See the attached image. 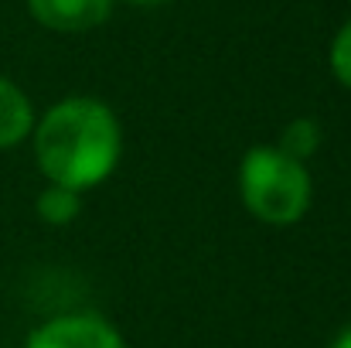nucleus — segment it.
Segmentation results:
<instances>
[{"mask_svg": "<svg viewBox=\"0 0 351 348\" xmlns=\"http://www.w3.org/2000/svg\"><path fill=\"white\" fill-rule=\"evenodd\" d=\"M24 348H126V342L106 318L93 311H75L38 325Z\"/></svg>", "mask_w": 351, "mask_h": 348, "instance_id": "7ed1b4c3", "label": "nucleus"}, {"mask_svg": "<svg viewBox=\"0 0 351 348\" xmlns=\"http://www.w3.org/2000/svg\"><path fill=\"white\" fill-rule=\"evenodd\" d=\"M331 72L345 89H351V21L331 41Z\"/></svg>", "mask_w": 351, "mask_h": 348, "instance_id": "6e6552de", "label": "nucleus"}, {"mask_svg": "<svg viewBox=\"0 0 351 348\" xmlns=\"http://www.w3.org/2000/svg\"><path fill=\"white\" fill-rule=\"evenodd\" d=\"M34 161L48 185L86 195L117 171L123 126L117 113L93 96H69L34 123Z\"/></svg>", "mask_w": 351, "mask_h": 348, "instance_id": "f257e3e1", "label": "nucleus"}, {"mask_svg": "<svg viewBox=\"0 0 351 348\" xmlns=\"http://www.w3.org/2000/svg\"><path fill=\"white\" fill-rule=\"evenodd\" d=\"M34 212L45 226H72L82 212V195L62 185H45L34 198Z\"/></svg>", "mask_w": 351, "mask_h": 348, "instance_id": "423d86ee", "label": "nucleus"}, {"mask_svg": "<svg viewBox=\"0 0 351 348\" xmlns=\"http://www.w3.org/2000/svg\"><path fill=\"white\" fill-rule=\"evenodd\" d=\"M331 348H351V325H348V328H341V332H338V338L331 342Z\"/></svg>", "mask_w": 351, "mask_h": 348, "instance_id": "1a4fd4ad", "label": "nucleus"}, {"mask_svg": "<svg viewBox=\"0 0 351 348\" xmlns=\"http://www.w3.org/2000/svg\"><path fill=\"white\" fill-rule=\"evenodd\" d=\"M133 3H164V0H133Z\"/></svg>", "mask_w": 351, "mask_h": 348, "instance_id": "9d476101", "label": "nucleus"}, {"mask_svg": "<svg viewBox=\"0 0 351 348\" xmlns=\"http://www.w3.org/2000/svg\"><path fill=\"white\" fill-rule=\"evenodd\" d=\"M276 147H280L287 157L307 164V161L317 154V147H321V126H317L311 116H297V119H290V123L283 126Z\"/></svg>", "mask_w": 351, "mask_h": 348, "instance_id": "0eeeda50", "label": "nucleus"}, {"mask_svg": "<svg viewBox=\"0 0 351 348\" xmlns=\"http://www.w3.org/2000/svg\"><path fill=\"white\" fill-rule=\"evenodd\" d=\"M239 198L263 226H293L314 202V178L276 143L252 147L239 161Z\"/></svg>", "mask_w": 351, "mask_h": 348, "instance_id": "f03ea898", "label": "nucleus"}, {"mask_svg": "<svg viewBox=\"0 0 351 348\" xmlns=\"http://www.w3.org/2000/svg\"><path fill=\"white\" fill-rule=\"evenodd\" d=\"M27 7L38 24H45L51 31L75 34V31L99 27L110 17L113 0H27Z\"/></svg>", "mask_w": 351, "mask_h": 348, "instance_id": "20e7f679", "label": "nucleus"}, {"mask_svg": "<svg viewBox=\"0 0 351 348\" xmlns=\"http://www.w3.org/2000/svg\"><path fill=\"white\" fill-rule=\"evenodd\" d=\"M34 106L27 100V93L0 76V150L17 147L21 140H27L34 133Z\"/></svg>", "mask_w": 351, "mask_h": 348, "instance_id": "39448f33", "label": "nucleus"}]
</instances>
